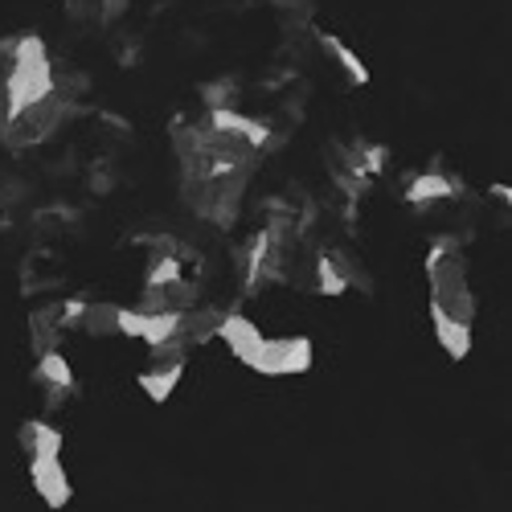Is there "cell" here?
<instances>
[{"instance_id": "6da1fadb", "label": "cell", "mask_w": 512, "mask_h": 512, "mask_svg": "<svg viewBox=\"0 0 512 512\" xmlns=\"http://www.w3.org/2000/svg\"><path fill=\"white\" fill-rule=\"evenodd\" d=\"M426 275H431V312L439 340L451 357H463L472 345V328H476V295L467 283V263L459 246L439 242L426 259Z\"/></svg>"}]
</instances>
